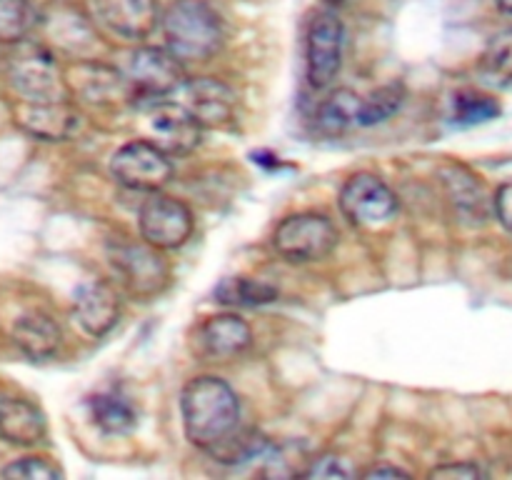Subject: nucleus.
Here are the masks:
<instances>
[{
    "instance_id": "dca6fc26",
    "label": "nucleus",
    "mask_w": 512,
    "mask_h": 480,
    "mask_svg": "<svg viewBox=\"0 0 512 480\" xmlns=\"http://www.w3.org/2000/svg\"><path fill=\"white\" fill-rule=\"evenodd\" d=\"M73 315L80 328L93 338L110 333L120 318V298L113 285L108 283H85L80 285L73 300Z\"/></svg>"
},
{
    "instance_id": "7c9ffc66",
    "label": "nucleus",
    "mask_w": 512,
    "mask_h": 480,
    "mask_svg": "<svg viewBox=\"0 0 512 480\" xmlns=\"http://www.w3.org/2000/svg\"><path fill=\"white\" fill-rule=\"evenodd\" d=\"M483 470L475 463H448L440 468L430 470V478H460V480H475L483 478Z\"/></svg>"
},
{
    "instance_id": "7ed1b4c3",
    "label": "nucleus",
    "mask_w": 512,
    "mask_h": 480,
    "mask_svg": "<svg viewBox=\"0 0 512 480\" xmlns=\"http://www.w3.org/2000/svg\"><path fill=\"white\" fill-rule=\"evenodd\" d=\"M13 53L5 60L8 83L20 100H68V80L53 50L35 40L10 45Z\"/></svg>"
},
{
    "instance_id": "412c9836",
    "label": "nucleus",
    "mask_w": 512,
    "mask_h": 480,
    "mask_svg": "<svg viewBox=\"0 0 512 480\" xmlns=\"http://www.w3.org/2000/svg\"><path fill=\"white\" fill-rule=\"evenodd\" d=\"M90 418L103 433L123 435L138 425V408L120 388H108L88 400Z\"/></svg>"
},
{
    "instance_id": "5701e85b",
    "label": "nucleus",
    "mask_w": 512,
    "mask_h": 480,
    "mask_svg": "<svg viewBox=\"0 0 512 480\" xmlns=\"http://www.w3.org/2000/svg\"><path fill=\"white\" fill-rule=\"evenodd\" d=\"M38 23L30 0H0V45H15L28 38Z\"/></svg>"
},
{
    "instance_id": "0eeeda50",
    "label": "nucleus",
    "mask_w": 512,
    "mask_h": 480,
    "mask_svg": "<svg viewBox=\"0 0 512 480\" xmlns=\"http://www.w3.org/2000/svg\"><path fill=\"white\" fill-rule=\"evenodd\" d=\"M110 265H113L120 285L138 298L158 295L170 280L168 260L145 240L143 243H130V240L128 243H115L110 248Z\"/></svg>"
},
{
    "instance_id": "6e6552de",
    "label": "nucleus",
    "mask_w": 512,
    "mask_h": 480,
    "mask_svg": "<svg viewBox=\"0 0 512 480\" xmlns=\"http://www.w3.org/2000/svg\"><path fill=\"white\" fill-rule=\"evenodd\" d=\"M345 28L333 10L315 15L305 35V75L310 88L323 90L338 78L343 65Z\"/></svg>"
},
{
    "instance_id": "f03ea898",
    "label": "nucleus",
    "mask_w": 512,
    "mask_h": 480,
    "mask_svg": "<svg viewBox=\"0 0 512 480\" xmlns=\"http://www.w3.org/2000/svg\"><path fill=\"white\" fill-rule=\"evenodd\" d=\"M165 48L180 60H208L223 48L225 28L218 10L205 0H173L160 15Z\"/></svg>"
},
{
    "instance_id": "c756f323",
    "label": "nucleus",
    "mask_w": 512,
    "mask_h": 480,
    "mask_svg": "<svg viewBox=\"0 0 512 480\" xmlns=\"http://www.w3.org/2000/svg\"><path fill=\"white\" fill-rule=\"evenodd\" d=\"M493 213H495V218L500 220V225H503L508 233H512V180L510 183L500 185L498 193H495Z\"/></svg>"
},
{
    "instance_id": "ddd939ff",
    "label": "nucleus",
    "mask_w": 512,
    "mask_h": 480,
    "mask_svg": "<svg viewBox=\"0 0 512 480\" xmlns=\"http://www.w3.org/2000/svg\"><path fill=\"white\" fill-rule=\"evenodd\" d=\"M253 333L243 318L233 313L213 315L193 330V353L205 363H228L250 348Z\"/></svg>"
},
{
    "instance_id": "4be33fe9",
    "label": "nucleus",
    "mask_w": 512,
    "mask_h": 480,
    "mask_svg": "<svg viewBox=\"0 0 512 480\" xmlns=\"http://www.w3.org/2000/svg\"><path fill=\"white\" fill-rule=\"evenodd\" d=\"M360 105L363 98L348 88H340L323 100L318 108V125L328 133H343V130L360 125Z\"/></svg>"
},
{
    "instance_id": "b1692460",
    "label": "nucleus",
    "mask_w": 512,
    "mask_h": 480,
    "mask_svg": "<svg viewBox=\"0 0 512 480\" xmlns=\"http://www.w3.org/2000/svg\"><path fill=\"white\" fill-rule=\"evenodd\" d=\"M498 115L500 105L495 103V98H490V95L478 93V90H460V93H455L450 118H453V123L460 125V128L488 123V120L498 118Z\"/></svg>"
},
{
    "instance_id": "f8f14e48",
    "label": "nucleus",
    "mask_w": 512,
    "mask_h": 480,
    "mask_svg": "<svg viewBox=\"0 0 512 480\" xmlns=\"http://www.w3.org/2000/svg\"><path fill=\"white\" fill-rule=\"evenodd\" d=\"M88 20L123 40H145L160 25L155 0H85Z\"/></svg>"
},
{
    "instance_id": "bb28decb",
    "label": "nucleus",
    "mask_w": 512,
    "mask_h": 480,
    "mask_svg": "<svg viewBox=\"0 0 512 480\" xmlns=\"http://www.w3.org/2000/svg\"><path fill=\"white\" fill-rule=\"evenodd\" d=\"M403 100L405 90L400 83L383 85L375 93H370L368 98H363V105H360V128H370V125H378L383 120H388L390 115L398 113Z\"/></svg>"
},
{
    "instance_id": "f257e3e1",
    "label": "nucleus",
    "mask_w": 512,
    "mask_h": 480,
    "mask_svg": "<svg viewBox=\"0 0 512 480\" xmlns=\"http://www.w3.org/2000/svg\"><path fill=\"white\" fill-rule=\"evenodd\" d=\"M185 438L200 450L218 455L240 425V400L225 380L215 375L193 378L180 393Z\"/></svg>"
},
{
    "instance_id": "473e14b6",
    "label": "nucleus",
    "mask_w": 512,
    "mask_h": 480,
    "mask_svg": "<svg viewBox=\"0 0 512 480\" xmlns=\"http://www.w3.org/2000/svg\"><path fill=\"white\" fill-rule=\"evenodd\" d=\"M495 5L500 8V13L510 15V18H512V0H495Z\"/></svg>"
},
{
    "instance_id": "2eb2a0df",
    "label": "nucleus",
    "mask_w": 512,
    "mask_h": 480,
    "mask_svg": "<svg viewBox=\"0 0 512 480\" xmlns=\"http://www.w3.org/2000/svg\"><path fill=\"white\" fill-rule=\"evenodd\" d=\"M178 103H183L190 113L195 115L203 128H213V125H228L235 118V90L228 88L225 83L215 78H193L180 85Z\"/></svg>"
},
{
    "instance_id": "a878e982",
    "label": "nucleus",
    "mask_w": 512,
    "mask_h": 480,
    "mask_svg": "<svg viewBox=\"0 0 512 480\" xmlns=\"http://www.w3.org/2000/svg\"><path fill=\"white\" fill-rule=\"evenodd\" d=\"M480 70L485 78L495 83H510L512 80V25L493 35L480 58Z\"/></svg>"
},
{
    "instance_id": "9b49d317",
    "label": "nucleus",
    "mask_w": 512,
    "mask_h": 480,
    "mask_svg": "<svg viewBox=\"0 0 512 480\" xmlns=\"http://www.w3.org/2000/svg\"><path fill=\"white\" fill-rule=\"evenodd\" d=\"M340 210L345 218L360 228L388 223L398 213V195L378 175L358 173L340 190Z\"/></svg>"
},
{
    "instance_id": "6ab92c4d",
    "label": "nucleus",
    "mask_w": 512,
    "mask_h": 480,
    "mask_svg": "<svg viewBox=\"0 0 512 480\" xmlns=\"http://www.w3.org/2000/svg\"><path fill=\"white\" fill-rule=\"evenodd\" d=\"M68 90L70 95L78 93L80 98L90 100V103H113V100H125L133 95L123 73L98 63L78 65L75 80L68 83Z\"/></svg>"
},
{
    "instance_id": "a211bd4d",
    "label": "nucleus",
    "mask_w": 512,
    "mask_h": 480,
    "mask_svg": "<svg viewBox=\"0 0 512 480\" xmlns=\"http://www.w3.org/2000/svg\"><path fill=\"white\" fill-rule=\"evenodd\" d=\"M13 343L20 353L33 360H48L63 345V330L50 315L45 313H25L13 325Z\"/></svg>"
},
{
    "instance_id": "c85d7f7f",
    "label": "nucleus",
    "mask_w": 512,
    "mask_h": 480,
    "mask_svg": "<svg viewBox=\"0 0 512 480\" xmlns=\"http://www.w3.org/2000/svg\"><path fill=\"white\" fill-rule=\"evenodd\" d=\"M308 468L303 470V478H350L353 470L340 460L338 455H320V458L308 460Z\"/></svg>"
},
{
    "instance_id": "1a4fd4ad",
    "label": "nucleus",
    "mask_w": 512,
    "mask_h": 480,
    "mask_svg": "<svg viewBox=\"0 0 512 480\" xmlns=\"http://www.w3.org/2000/svg\"><path fill=\"white\" fill-rule=\"evenodd\" d=\"M120 73L128 80L133 95H143L148 100L175 93L185 83L183 63L168 48L153 45L130 50Z\"/></svg>"
},
{
    "instance_id": "72a5a7b5",
    "label": "nucleus",
    "mask_w": 512,
    "mask_h": 480,
    "mask_svg": "<svg viewBox=\"0 0 512 480\" xmlns=\"http://www.w3.org/2000/svg\"><path fill=\"white\" fill-rule=\"evenodd\" d=\"M325 3H328V5H340V3H345V0H325Z\"/></svg>"
},
{
    "instance_id": "cd10ccee",
    "label": "nucleus",
    "mask_w": 512,
    "mask_h": 480,
    "mask_svg": "<svg viewBox=\"0 0 512 480\" xmlns=\"http://www.w3.org/2000/svg\"><path fill=\"white\" fill-rule=\"evenodd\" d=\"M0 475L13 480H60L63 478V470L55 468L45 458H18L5 465Z\"/></svg>"
},
{
    "instance_id": "423d86ee",
    "label": "nucleus",
    "mask_w": 512,
    "mask_h": 480,
    "mask_svg": "<svg viewBox=\"0 0 512 480\" xmlns=\"http://www.w3.org/2000/svg\"><path fill=\"white\" fill-rule=\"evenodd\" d=\"M110 173L123 188L155 193L173 180V160L150 140H130L110 158Z\"/></svg>"
},
{
    "instance_id": "f3484780",
    "label": "nucleus",
    "mask_w": 512,
    "mask_h": 480,
    "mask_svg": "<svg viewBox=\"0 0 512 480\" xmlns=\"http://www.w3.org/2000/svg\"><path fill=\"white\" fill-rule=\"evenodd\" d=\"M48 433L43 410L23 398L0 400V440L18 448H33L43 443Z\"/></svg>"
},
{
    "instance_id": "9d476101",
    "label": "nucleus",
    "mask_w": 512,
    "mask_h": 480,
    "mask_svg": "<svg viewBox=\"0 0 512 480\" xmlns=\"http://www.w3.org/2000/svg\"><path fill=\"white\" fill-rule=\"evenodd\" d=\"M138 225L145 243L158 250H173L188 243V238L193 235L195 220L183 200L170 198V195L155 190L140 205Z\"/></svg>"
},
{
    "instance_id": "2f4dec72",
    "label": "nucleus",
    "mask_w": 512,
    "mask_h": 480,
    "mask_svg": "<svg viewBox=\"0 0 512 480\" xmlns=\"http://www.w3.org/2000/svg\"><path fill=\"white\" fill-rule=\"evenodd\" d=\"M408 470L395 468V465H375V468L365 470L363 478H408Z\"/></svg>"
},
{
    "instance_id": "4468645a",
    "label": "nucleus",
    "mask_w": 512,
    "mask_h": 480,
    "mask_svg": "<svg viewBox=\"0 0 512 480\" xmlns=\"http://www.w3.org/2000/svg\"><path fill=\"white\" fill-rule=\"evenodd\" d=\"M13 118L23 133L48 143L68 140L80 125V115L70 100H20Z\"/></svg>"
},
{
    "instance_id": "393cba45",
    "label": "nucleus",
    "mask_w": 512,
    "mask_h": 480,
    "mask_svg": "<svg viewBox=\"0 0 512 480\" xmlns=\"http://www.w3.org/2000/svg\"><path fill=\"white\" fill-rule=\"evenodd\" d=\"M215 298L223 305H245V308H253V305L273 303L278 298V290L265 283H258V280L230 278L218 285Z\"/></svg>"
},
{
    "instance_id": "aec40b11",
    "label": "nucleus",
    "mask_w": 512,
    "mask_h": 480,
    "mask_svg": "<svg viewBox=\"0 0 512 480\" xmlns=\"http://www.w3.org/2000/svg\"><path fill=\"white\" fill-rule=\"evenodd\" d=\"M443 183L448 188L450 200L455 210L470 223H483L488 213L493 210V200H488V193L480 185V180L463 165H448L443 170Z\"/></svg>"
},
{
    "instance_id": "39448f33",
    "label": "nucleus",
    "mask_w": 512,
    "mask_h": 480,
    "mask_svg": "<svg viewBox=\"0 0 512 480\" xmlns=\"http://www.w3.org/2000/svg\"><path fill=\"white\" fill-rule=\"evenodd\" d=\"M140 128L145 140L158 145L165 155H188L203 140V125L178 100L150 98L140 110Z\"/></svg>"
},
{
    "instance_id": "20e7f679",
    "label": "nucleus",
    "mask_w": 512,
    "mask_h": 480,
    "mask_svg": "<svg viewBox=\"0 0 512 480\" xmlns=\"http://www.w3.org/2000/svg\"><path fill=\"white\" fill-rule=\"evenodd\" d=\"M338 238V228L328 215L295 213L275 228L273 250L288 263H315L333 253Z\"/></svg>"
}]
</instances>
